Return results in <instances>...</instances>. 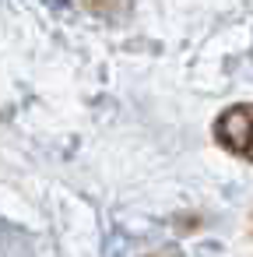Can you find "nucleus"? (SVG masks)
Masks as SVG:
<instances>
[{
	"label": "nucleus",
	"mask_w": 253,
	"mask_h": 257,
	"mask_svg": "<svg viewBox=\"0 0 253 257\" xmlns=\"http://www.w3.org/2000/svg\"><path fill=\"white\" fill-rule=\"evenodd\" d=\"M214 138L218 145H225L228 152L253 159V106H232L218 116L214 123Z\"/></svg>",
	"instance_id": "1"
},
{
	"label": "nucleus",
	"mask_w": 253,
	"mask_h": 257,
	"mask_svg": "<svg viewBox=\"0 0 253 257\" xmlns=\"http://www.w3.org/2000/svg\"><path fill=\"white\" fill-rule=\"evenodd\" d=\"M85 4H88L92 11H109V15H113V11H120V8L127 4V0H85Z\"/></svg>",
	"instance_id": "2"
}]
</instances>
